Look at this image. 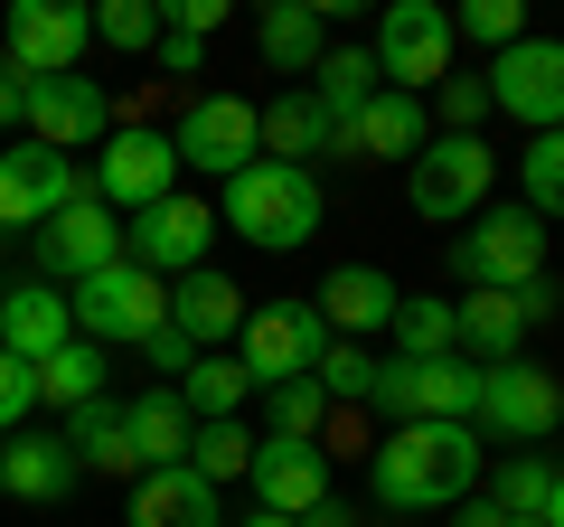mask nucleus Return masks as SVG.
<instances>
[{"label":"nucleus","mask_w":564,"mask_h":527,"mask_svg":"<svg viewBox=\"0 0 564 527\" xmlns=\"http://www.w3.org/2000/svg\"><path fill=\"white\" fill-rule=\"evenodd\" d=\"M480 85H489V114L527 122V142H536V132H564V39H536V29H527L518 47L489 57Z\"/></svg>","instance_id":"obj_9"},{"label":"nucleus","mask_w":564,"mask_h":527,"mask_svg":"<svg viewBox=\"0 0 564 527\" xmlns=\"http://www.w3.org/2000/svg\"><path fill=\"white\" fill-rule=\"evenodd\" d=\"M0 292H10V283H0Z\"/></svg>","instance_id":"obj_52"},{"label":"nucleus","mask_w":564,"mask_h":527,"mask_svg":"<svg viewBox=\"0 0 564 527\" xmlns=\"http://www.w3.org/2000/svg\"><path fill=\"white\" fill-rule=\"evenodd\" d=\"M452 10L443 0H386V20H377V85H395V95H433V85L452 76Z\"/></svg>","instance_id":"obj_7"},{"label":"nucleus","mask_w":564,"mask_h":527,"mask_svg":"<svg viewBox=\"0 0 564 527\" xmlns=\"http://www.w3.org/2000/svg\"><path fill=\"white\" fill-rule=\"evenodd\" d=\"M254 132H263V161H282V170H311V151H329V122H321V104L302 85L254 104Z\"/></svg>","instance_id":"obj_28"},{"label":"nucleus","mask_w":564,"mask_h":527,"mask_svg":"<svg viewBox=\"0 0 564 527\" xmlns=\"http://www.w3.org/2000/svg\"><path fill=\"white\" fill-rule=\"evenodd\" d=\"M395 273H377V264H339V273H321V292H311V311L329 321V340H377V330H395Z\"/></svg>","instance_id":"obj_20"},{"label":"nucleus","mask_w":564,"mask_h":527,"mask_svg":"<svg viewBox=\"0 0 564 527\" xmlns=\"http://www.w3.org/2000/svg\"><path fill=\"white\" fill-rule=\"evenodd\" d=\"M170 330L207 358V348H226V340L245 330V292L226 283V273H207V264H198V273H180V283H170Z\"/></svg>","instance_id":"obj_22"},{"label":"nucleus","mask_w":564,"mask_h":527,"mask_svg":"<svg viewBox=\"0 0 564 527\" xmlns=\"http://www.w3.org/2000/svg\"><path fill=\"white\" fill-rule=\"evenodd\" d=\"M263 415H273V433H282V443H321V433H329V396H321V377L263 386Z\"/></svg>","instance_id":"obj_36"},{"label":"nucleus","mask_w":564,"mask_h":527,"mask_svg":"<svg viewBox=\"0 0 564 527\" xmlns=\"http://www.w3.org/2000/svg\"><path fill=\"white\" fill-rule=\"evenodd\" d=\"M245 481H254V508H273V518H311V508L329 499V452H321V443H282V433H263Z\"/></svg>","instance_id":"obj_19"},{"label":"nucleus","mask_w":564,"mask_h":527,"mask_svg":"<svg viewBox=\"0 0 564 527\" xmlns=\"http://www.w3.org/2000/svg\"><path fill=\"white\" fill-rule=\"evenodd\" d=\"M480 433L470 424H395L377 452H367V481H377L386 508L404 518H433V508H462L480 490Z\"/></svg>","instance_id":"obj_1"},{"label":"nucleus","mask_w":564,"mask_h":527,"mask_svg":"<svg viewBox=\"0 0 564 527\" xmlns=\"http://www.w3.org/2000/svg\"><path fill=\"white\" fill-rule=\"evenodd\" d=\"M545 490H555V462H545V452H499V471H489L480 499L499 508V518H545Z\"/></svg>","instance_id":"obj_33"},{"label":"nucleus","mask_w":564,"mask_h":527,"mask_svg":"<svg viewBox=\"0 0 564 527\" xmlns=\"http://www.w3.org/2000/svg\"><path fill=\"white\" fill-rule=\"evenodd\" d=\"M499 527H545V518H499Z\"/></svg>","instance_id":"obj_50"},{"label":"nucleus","mask_w":564,"mask_h":527,"mask_svg":"<svg viewBox=\"0 0 564 527\" xmlns=\"http://www.w3.org/2000/svg\"><path fill=\"white\" fill-rule=\"evenodd\" d=\"M367 406H386L395 424H470L480 367L462 348H443V358H377V396Z\"/></svg>","instance_id":"obj_6"},{"label":"nucleus","mask_w":564,"mask_h":527,"mask_svg":"<svg viewBox=\"0 0 564 527\" xmlns=\"http://www.w3.org/2000/svg\"><path fill=\"white\" fill-rule=\"evenodd\" d=\"M151 57H161V76H198V66H207V39H188V29H161V47H151Z\"/></svg>","instance_id":"obj_44"},{"label":"nucleus","mask_w":564,"mask_h":527,"mask_svg":"<svg viewBox=\"0 0 564 527\" xmlns=\"http://www.w3.org/2000/svg\"><path fill=\"white\" fill-rule=\"evenodd\" d=\"M545 527H564V471H555V490H545Z\"/></svg>","instance_id":"obj_48"},{"label":"nucleus","mask_w":564,"mask_h":527,"mask_svg":"<svg viewBox=\"0 0 564 527\" xmlns=\"http://www.w3.org/2000/svg\"><path fill=\"white\" fill-rule=\"evenodd\" d=\"M555 424H564V377H555V367H536V358H499V367H480L470 433H489V443H508V452H536Z\"/></svg>","instance_id":"obj_3"},{"label":"nucleus","mask_w":564,"mask_h":527,"mask_svg":"<svg viewBox=\"0 0 564 527\" xmlns=\"http://www.w3.org/2000/svg\"><path fill=\"white\" fill-rule=\"evenodd\" d=\"M39 264L47 273H66V283H85V273H104V264H122V217L85 189L76 207H57V217L39 226Z\"/></svg>","instance_id":"obj_18"},{"label":"nucleus","mask_w":564,"mask_h":527,"mask_svg":"<svg viewBox=\"0 0 564 527\" xmlns=\"http://www.w3.org/2000/svg\"><path fill=\"white\" fill-rule=\"evenodd\" d=\"M302 95L321 104V122L339 132V122H358V104L377 95V57H367V47H329V57L311 66V85H302Z\"/></svg>","instance_id":"obj_30"},{"label":"nucleus","mask_w":564,"mask_h":527,"mask_svg":"<svg viewBox=\"0 0 564 527\" xmlns=\"http://www.w3.org/2000/svg\"><path fill=\"white\" fill-rule=\"evenodd\" d=\"M423 142H433V114H423V95H395V85H377V95L358 104V122H339L329 132V151L339 161H423Z\"/></svg>","instance_id":"obj_17"},{"label":"nucleus","mask_w":564,"mask_h":527,"mask_svg":"<svg viewBox=\"0 0 564 527\" xmlns=\"http://www.w3.org/2000/svg\"><path fill=\"white\" fill-rule=\"evenodd\" d=\"M489 180H499V161H489V142H470V132H433L423 142V161L404 170V207L433 226H470L489 207Z\"/></svg>","instance_id":"obj_5"},{"label":"nucleus","mask_w":564,"mask_h":527,"mask_svg":"<svg viewBox=\"0 0 564 527\" xmlns=\"http://www.w3.org/2000/svg\"><path fill=\"white\" fill-rule=\"evenodd\" d=\"M0 481H10V499H66V490L85 481L76 471V452H66V433H39V424H20L10 443H0Z\"/></svg>","instance_id":"obj_24"},{"label":"nucleus","mask_w":564,"mask_h":527,"mask_svg":"<svg viewBox=\"0 0 564 527\" xmlns=\"http://www.w3.org/2000/svg\"><path fill=\"white\" fill-rule=\"evenodd\" d=\"M311 377H321V396H329V406H339V396H348V406H367V396H377V358H367L358 340H329Z\"/></svg>","instance_id":"obj_39"},{"label":"nucleus","mask_w":564,"mask_h":527,"mask_svg":"<svg viewBox=\"0 0 564 527\" xmlns=\"http://www.w3.org/2000/svg\"><path fill=\"white\" fill-rule=\"evenodd\" d=\"M452 527H499V508H489V499H480V490H470V499H462V508H452Z\"/></svg>","instance_id":"obj_46"},{"label":"nucleus","mask_w":564,"mask_h":527,"mask_svg":"<svg viewBox=\"0 0 564 527\" xmlns=\"http://www.w3.org/2000/svg\"><path fill=\"white\" fill-rule=\"evenodd\" d=\"M245 396H254V377H245V358H226V348H207V358L180 377V406L198 415V424H226V415H245Z\"/></svg>","instance_id":"obj_31"},{"label":"nucleus","mask_w":564,"mask_h":527,"mask_svg":"<svg viewBox=\"0 0 564 527\" xmlns=\"http://www.w3.org/2000/svg\"><path fill=\"white\" fill-rule=\"evenodd\" d=\"M20 122H29V142H47V151L76 161V151H95L104 132H113V95H104L95 76H39Z\"/></svg>","instance_id":"obj_15"},{"label":"nucleus","mask_w":564,"mask_h":527,"mask_svg":"<svg viewBox=\"0 0 564 527\" xmlns=\"http://www.w3.org/2000/svg\"><path fill=\"white\" fill-rule=\"evenodd\" d=\"M122 424H132V462H141V471H180L188 443H198V415L180 406V386L132 396V406H122Z\"/></svg>","instance_id":"obj_25"},{"label":"nucleus","mask_w":564,"mask_h":527,"mask_svg":"<svg viewBox=\"0 0 564 527\" xmlns=\"http://www.w3.org/2000/svg\"><path fill=\"white\" fill-rule=\"evenodd\" d=\"M207 245H217V207L188 198V189H170V198H151L132 226H122V264H141V273H161V283H180V273H198Z\"/></svg>","instance_id":"obj_11"},{"label":"nucleus","mask_w":564,"mask_h":527,"mask_svg":"<svg viewBox=\"0 0 564 527\" xmlns=\"http://www.w3.org/2000/svg\"><path fill=\"white\" fill-rule=\"evenodd\" d=\"M0 499H10V481H0Z\"/></svg>","instance_id":"obj_51"},{"label":"nucleus","mask_w":564,"mask_h":527,"mask_svg":"<svg viewBox=\"0 0 564 527\" xmlns=\"http://www.w3.org/2000/svg\"><path fill=\"white\" fill-rule=\"evenodd\" d=\"M39 415V367H20V358H0V443Z\"/></svg>","instance_id":"obj_42"},{"label":"nucleus","mask_w":564,"mask_h":527,"mask_svg":"<svg viewBox=\"0 0 564 527\" xmlns=\"http://www.w3.org/2000/svg\"><path fill=\"white\" fill-rule=\"evenodd\" d=\"M452 311H462V358H480V367L527 358V311H518V292H470V302H452Z\"/></svg>","instance_id":"obj_29"},{"label":"nucleus","mask_w":564,"mask_h":527,"mask_svg":"<svg viewBox=\"0 0 564 527\" xmlns=\"http://www.w3.org/2000/svg\"><path fill=\"white\" fill-rule=\"evenodd\" d=\"M443 348H462V311L443 292H404L395 302V358H443Z\"/></svg>","instance_id":"obj_32"},{"label":"nucleus","mask_w":564,"mask_h":527,"mask_svg":"<svg viewBox=\"0 0 564 527\" xmlns=\"http://www.w3.org/2000/svg\"><path fill=\"white\" fill-rule=\"evenodd\" d=\"M170 151H180V170H207V180L254 170V161H263L254 104H245V95H198V104L180 114V132H170Z\"/></svg>","instance_id":"obj_14"},{"label":"nucleus","mask_w":564,"mask_h":527,"mask_svg":"<svg viewBox=\"0 0 564 527\" xmlns=\"http://www.w3.org/2000/svg\"><path fill=\"white\" fill-rule=\"evenodd\" d=\"M66 340H76V311H66L57 283H10V292H0V358L47 367Z\"/></svg>","instance_id":"obj_21"},{"label":"nucleus","mask_w":564,"mask_h":527,"mask_svg":"<svg viewBox=\"0 0 564 527\" xmlns=\"http://www.w3.org/2000/svg\"><path fill=\"white\" fill-rule=\"evenodd\" d=\"M66 311H76V340L141 348L151 330L170 321V283H161V273H141V264H104V273H85V283L66 292Z\"/></svg>","instance_id":"obj_4"},{"label":"nucleus","mask_w":564,"mask_h":527,"mask_svg":"<svg viewBox=\"0 0 564 527\" xmlns=\"http://www.w3.org/2000/svg\"><path fill=\"white\" fill-rule=\"evenodd\" d=\"M302 527H358V508H348V499H321V508H311Z\"/></svg>","instance_id":"obj_47"},{"label":"nucleus","mask_w":564,"mask_h":527,"mask_svg":"<svg viewBox=\"0 0 564 527\" xmlns=\"http://www.w3.org/2000/svg\"><path fill=\"white\" fill-rule=\"evenodd\" d=\"M236 358H245V377H254V396L263 386H292V377H311L321 367V348H329V321L311 302H263V311H245V330H236Z\"/></svg>","instance_id":"obj_12"},{"label":"nucleus","mask_w":564,"mask_h":527,"mask_svg":"<svg viewBox=\"0 0 564 527\" xmlns=\"http://www.w3.org/2000/svg\"><path fill=\"white\" fill-rule=\"evenodd\" d=\"M188 471H198L207 490L245 481V471H254V433H245V415H226V424H198V443H188Z\"/></svg>","instance_id":"obj_35"},{"label":"nucleus","mask_w":564,"mask_h":527,"mask_svg":"<svg viewBox=\"0 0 564 527\" xmlns=\"http://www.w3.org/2000/svg\"><path fill=\"white\" fill-rule=\"evenodd\" d=\"M423 114H443V132H470V142H480V122H489V85H480V76H443Z\"/></svg>","instance_id":"obj_41"},{"label":"nucleus","mask_w":564,"mask_h":527,"mask_svg":"<svg viewBox=\"0 0 564 527\" xmlns=\"http://www.w3.org/2000/svg\"><path fill=\"white\" fill-rule=\"evenodd\" d=\"M85 20H95V39L122 47V57H151V47H161V0H95Z\"/></svg>","instance_id":"obj_38"},{"label":"nucleus","mask_w":564,"mask_h":527,"mask_svg":"<svg viewBox=\"0 0 564 527\" xmlns=\"http://www.w3.org/2000/svg\"><path fill=\"white\" fill-rule=\"evenodd\" d=\"M254 47H263L273 76H311V66L329 57L321 47V0H273V10L254 20Z\"/></svg>","instance_id":"obj_27"},{"label":"nucleus","mask_w":564,"mask_h":527,"mask_svg":"<svg viewBox=\"0 0 564 527\" xmlns=\"http://www.w3.org/2000/svg\"><path fill=\"white\" fill-rule=\"evenodd\" d=\"M452 273H462L470 292H518L545 273V217H527V207H480L470 217V236L452 245Z\"/></svg>","instance_id":"obj_8"},{"label":"nucleus","mask_w":564,"mask_h":527,"mask_svg":"<svg viewBox=\"0 0 564 527\" xmlns=\"http://www.w3.org/2000/svg\"><path fill=\"white\" fill-rule=\"evenodd\" d=\"M141 348H151V367H161V377H170V386H180V377H188V367H198V348H188V340H180V330H170V321H161V330H151V340H141Z\"/></svg>","instance_id":"obj_43"},{"label":"nucleus","mask_w":564,"mask_h":527,"mask_svg":"<svg viewBox=\"0 0 564 527\" xmlns=\"http://www.w3.org/2000/svg\"><path fill=\"white\" fill-rule=\"evenodd\" d=\"M122 527H226V508H217V490L180 462V471H141V481H132Z\"/></svg>","instance_id":"obj_23"},{"label":"nucleus","mask_w":564,"mask_h":527,"mask_svg":"<svg viewBox=\"0 0 564 527\" xmlns=\"http://www.w3.org/2000/svg\"><path fill=\"white\" fill-rule=\"evenodd\" d=\"M245 527H302V518H273V508H254V518H245Z\"/></svg>","instance_id":"obj_49"},{"label":"nucleus","mask_w":564,"mask_h":527,"mask_svg":"<svg viewBox=\"0 0 564 527\" xmlns=\"http://www.w3.org/2000/svg\"><path fill=\"white\" fill-rule=\"evenodd\" d=\"M217 226H226V236H245V245H263V255L311 245V236H321V170H282V161L236 170Z\"/></svg>","instance_id":"obj_2"},{"label":"nucleus","mask_w":564,"mask_h":527,"mask_svg":"<svg viewBox=\"0 0 564 527\" xmlns=\"http://www.w3.org/2000/svg\"><path fill=\"white\" fill-rule=\"evenodd\" d=\"M95 396H104V348H95V340H66L57 358L39 367V406H66V415H76V406H95Z\"/></svg>","instance_id":"obj_34"},{"label":"nucleus","mask_w":564,"mask_h":527,"mask_svg":"<svg viewBox=\"0 0 564 527\" xmlns=\"http://www.w3.org/2000/svg\"><path fill=\"white\" fill-rule=\"evenodd\" d=\"M0 47H10V66H20L29 85L76 76L85 47H95V20H85L76 0H20V10H0Z\"/></svg>","instance_id":"obj_13"},{"label":"nucleus","mask_w":564,"mask_h":527,"mask_svg":"<svg viewBox=\"0 0 564 527\" xmlns=\"http://www.w3.org/2000/svg\"><path fill=\"white\" fill-rule=\"evenodd\" d=\"M452 39H470V47L499 57V47L527 39V10H518V0H470V10H452Z\"/></svg>","instance_id":"obj_40"},{"label":"nucleus","mask_w":564,"mask_h":527,"mask_svg":"<svg viewBox=\"0 0 564 527\" xmlns=\"http://www.w3.org/2000/svg\"><path fill=\"white\" fill-rule=\"evenodd\" d=\"M85 189H95L113 217H141L151 198L180 189V151H170V132H151V122H113V132L95 142V180Z\"/></svg>","instance_id":"obj_10"},{"label":"nucleus","mask_w":564,"mask_h":527,"mask_svg":"<svg viewBox=\"0 0 564 527\" xmlns=\"http://www.w3.org/2000/svg\"><path fill=\"white\" fill-rule=\"evenodd\" d=\"M29 114V76H20V66H0V122H20Z\"/></svg>","instance_id":"obj_45"},{"label":"nucleus","mask_w":564,"mask_h":527,"mask_svg":"<svg viewBox=\"0 0 564 527\" xmlns=\"http://www.w3.org/2000/svg\"><path fill=\"white\" fill-rule=\"evenodd\" d=\"M85 198V170L47 142H10L0 151V226H47L57 207Z\"/></svg>","instance_id":"obj_16"},{"label":"nucleus","mask_w":564,"mask_h":527,"mask_svg":"<svg viewBox=\"0 0 564 527\" xmlns=\"http://www.w3.org/2000/svg\"><path fill=\"white\" fill-rule=\"evenodd\" d=\"M66 452H76V471H104V481H141V462H132V424H122L113 396H95V406L66 415Z\"/></svg>","instance_id":"obj_26"},{"label":"nucleus","mask_w":564,"mask_h":527,"mask_svg":"<svg viewBox=\"0 0 564 527\" xmlns=\"http://www.w3.org/2000/svg\"><path fill=\"white\" fill-rule=\"evenodd\" d=\"M518 189H527V217H564V132H536L518 151Z\"/></svg>","instance_id":"obj_37"}]
</instances>
